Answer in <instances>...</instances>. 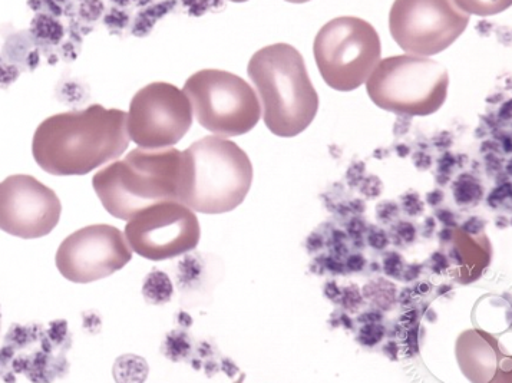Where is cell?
I'll return each mask as SVG.
<instances>
[{
	"label": "cell",
	"instance_id": "12",
	"mask_svg": "<svg viewBox=\"0 0 512 383\" xmlns=\"http://www.w3.org/2000/svg\"><path fill=\"white\" fill-rule=\"evenodd\" d=\"M62 204L35 177L16 174L0 183V230L23 240L41 239L58 226Z\"/></svg>",
	"mask_w": 512,
	"mask_h": 383
},
{
	"label": "cell",
	"instance_id": "9",
	"mask_svg": "<svg viewBox=\"0 0 512 383\" xmlns=\"http://www.w3.org/2000/svg\"><path fill=\"white\" fill-rule=\"evenodd\" d=\"M193 118L190 99L183 89L168 82H153L131 99L128 135L140 148L174 147L190 131Z\"/></svg>",
	"mask_w": 512,
	"mask_h": 383
},
{
	"label": "cell",
	"instance_id": "1",
	"mask_svg": "<svg viewBox=\"0 0 512 383\" xmlns=\"http://www.w3.org/2000/svg\"><path fill=\"white\" fill-rule=\"evenodd\" d=\"M130 143L127 112L92 104L42 121L33 134L32 155L52 176H87L120 158Z\"/></svg>",
	"mask_w": 512,
	"mask_h": 383
},
{
	"label": "cell",
	"instance_id": "8",
	"mask_svg": "<svg viewBox=\"0 0 512 383\" xmlns=\"http://www.w3.org/2000/svg\"><path fill=\"white\" fill-rule=\"evenodd\" d=\"M454 0H395L389 13L393 41L411 55L441 54L468 28Z\"/></svg>",
	"mask_w": 512,
	"mask_h": 383
},
{
	"label": "cell",
	"instance_id": "15",
	"mask_svg": "<svg viewBox=\"0 0 512 383\" xmlns=\"http://www.w3.org/2000/svg\"><path fill=\"white\" fill-rule=\"evenodd\" d=\"M289 3H296V5H302V3L310 2V0H286Z\"/></svg>",
	"mask_w": 512,
	"mask_h": 383
},
{
	"label": "cell",
	"instance_id": "3",
	"mask_svg": "<svg viewBox=\"0 0 512 383\" xmlns=\"http://www.w3.org/2000/svg\"><path fill=\"white\" fill-rule=\"evenodd\" d=\"M251 184L253 164L246 151L211 135L184 151L178 201L196 213H229L246 200Z\"/></svg>",
	"mask_w": 512,
	"mask_h": 383
},
{
	"label": "cell",
	"instance_id": "16",
	"mask_svg": "<svg viewBox=\"0 0 512 383\" xmlns=\"http://www.w3.org/2000/svg\"><path fill=\"white\" fill-rule=\"evenodd\" d=\"M230 2H234V3H244V2H247V0H230Z\"/></svg>",
	"mask_w": 512,
	"mask_h": 383
},
{
	"label": "cell",
	"instance_id": "13",
	"mask_svg": "<svg viewBox=\"0 0 512 383\" xmlns=\"http://www.w3.org/2000/svg\"><path fill=\"white\" fill-rule=\"evenodd\" d=\"M459 368L471 382H488L497 369V352L477 330H467L457 340Z\"/></svg>",
	"mask_w": 512,
	"mask_h": 383
},
{
	"label": "cell",
	"instance_id": "17",
	"mask_svg": "<svg viewBox=\"0 0 512 383\" xmlns=\"http://www.w3.org/2000/svg\"><path fill=\"white\" fill-rule=\"evenodd\" d=\"M0 326H2V312H0Z\"/></svg>",
	"mask_w": 512,
	"mask_h": 383
},
{
	"label": "cell",
	"instance_id": "11",
	"mask_svg": "<svg viewBox=\"0 0 512 383\" xmlns=\"http://www.w3.org/2000/svg\"><path fill=\"white\" fill-rule=\"evenodd\" d=\"M131 259L130 244L120 229L94 224L66 237L56 252L55 263L66 280L87 285L120 272Z\"/></svg>",
	"mask_w": 512,
	"mask_h": 383
},
{
	"label": "cell",
	"instance_id": "10",
	"mask_svg": "<svg viewBox=\"0 0 512 383\" xmlns=\"http://www.w3.org/2000/svg\"><path fill=\"white\" fill-rule=\"evenodd\" d=\"M125 237L132 252L161 262L196 249L201 229L193 210L180 201H163L128 220Z\"/></svg>",
	"mask_w": 512,
	"mask_h": 383
},
{
	"label": "cell",
	"instance_id": "5",
	"mask_svg": "<svg viewBox=\"0 0 512 383\" xmlns=\"http://www.w3.org/2000/svg\"><path fill=\"white\" fill-rule=\"evenodd\" d=\"M365 84L369 98L381 110L428 117L447 101L449 75L434 59L396 55L379 61Z\"/></svg>",
	"mask_w": 512,
	"mask_h": 383
},
{
	"label": "cell",
	"instance_id": "2",
	"mask_svg": "<svg viewBox=\"0 0 512 383\" xmlns=\"http://www.w3.org/2000/svg\"><path fill=\"white\" fill-rule=\"evenodd\" d=\"M247 74L259 94L264 124L270 132L293 138L310 127L319 111V95L295 46H264L251 56Z\"/></svg>",
	"mask_w": 512,
	"mask_h": 383
},
{
	"label": "cell",
	"instance_id": "6",
	"mask_svg": "<svg viewBox=\"0 0 512 383\" xmlns=\"http://www.w3.org/2000/svg\"><path fill=\"white\" fill-rule=\"evenodd\" d=\"M313 54L323 81L339 92L355 91L381 61L379 33L356 16H340L317 32Z\"/></svg>",
	"mask_w": 512,
	"mask_h": 383
},
{
	"label": "cell",
	"instance_id": "14",
	"mask_svg": "<svg viewBox=\"0 0 512 383\" xmlns=\"http://www.w3.org/2000/svg\"><path fill=\"white\" fill-rule=\"evenodd\" d=\"M454 3L467 15L487 18V16H494L507 11L512 0H454Z\"/></svg>",
	"mask_w": 512,
	"mask_h": 383
},
{
	"label": "cell",
	"instance_id": "4",
	"mask_svg": "<svg viewBox=\"0 0 512 383\" xmlns=\"http://www.w3.org/2000/svg\"><path fill=\"white\" fill-rule=\"evenodd\" d=\"M183 153L174 147L132 150L124 160L102 168L92 187L115 219L131 220L144 208L178 201Z\"/></svg>",
	"mask_w": 512,
	"mask_h": 383
},
{
	"label": "cell",
	"instance_id": "7",
	"mask_svg": "<svg viewBox=\"0 0 512 383\" xmlns=\"http://www.w3.org/2000/svg\"><path fill=\"white\" fill-rule=\"evenodd\" d=\"M183 91L190 99L198 124L218 137L247 134L262 118L256 91L231 72L203 69L187 79Z\"/></svg>",
	"mask_w": 512,
	"mask_h": 383
}]
</instances>
